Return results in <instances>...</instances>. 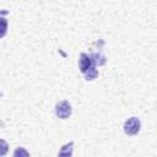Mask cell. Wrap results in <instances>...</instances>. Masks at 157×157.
I'll use <instances>...</instances> for the list:
<instances>
[{
	"mask_svg": "<svg viewBox=\"0 0 157 157\" xmlns=\"http://www.w3.org/2000/svg\"><path fill=\"white\" fill-rule=\"evenodd\" d=\"M13 157H29V153L23 147H17L13 152Z\"/></svg>",
	"mask_w": 157,
	"mask_h": 157,
	"instance_id": "ba28073f",
	"label": "cell"
},
{
	"mask_svg": "<svg viewBox=\"0 0 157 157\" xmlns=\"http://www.w3.org/2000/svg\"><path fill=\"white\" fill-rule=\"evenodd\" d=\"M71 112H72V108L67 101H60L55 105V114L60 119H67L71 115Z\"/></svg>",
	"mask_w": 157,
	"mask_h": 157,
	"instance_id": "7a4b0ae2",
	"label": "cell"
},
{
	"mask_svg": "<svg viewBox=\"0 0 157 157\" xmlns=\"http://www.w3.org/2000/svg\"><path fill=\"white\" fill-rule=\"evenodd\" d=\"M90 59H91V61H92V64H93L94 66H96V65L101 66V65H104V64H105V56L102 55V54L93 53V54H91Z\"/></svg>",
	"mask_w": 157,
	"mask_h": 157,
	"instance_id": "5b68a950",
	"label": "cell"
},
{
	"mask_svg": "<svg viewBox=\"0 0 157 157\" xmlns=\"http://www.w3.org/2000/svg\"><path fill=\"white\" fill-rule=\"evenodd\" d=\"M78 66H80V71L82 72V74H85L91 66H93V64H92V61H91V59H90V56L86 54V53H81V55H80V63H78Z\"/></svg>",
	"mask_w": 157,
	"mask_h": 157,
	"instance_id": "3957f363",
	"label": "cell"
},
{
	"mask_svg": "<svg viewBox=\"0 0 157 157\" xmlns=\"http://www.w3.org/2000/svg\"><path fill=\"white\" fill-rule=\"evenodd\" d=\"M72 151H74V142L70 141V142L65 144L60 148V151L58 153V157H71L72 156Z\"/></svg>",
	"mask_w": 157,
	"mask_h": 157,
	"instance_id": "277c9868",
	"label": "cell"
},
{
	"mask_svg": "<svg viewBox=\"0 0 157 157\" xmlns=\"http://www.w3.org/2000/svg\"><path fill=\"white\" fill-rule=\"evenodd\" d=\"M7 32V20L5 17H0V38H2Z\"/></svg>",
	"mask_w": 157,
	"mask_h": 157,
	"instance_id": "52a82bcc",
	"label": "cell"
},
{
	"mask_svg": "<svg viewBox=\"0 0 157 157\" xmlns=\"http://www.w3.org/2000/svg\"><path fill=\"white\" fill-rule=\"evenodd\" d=\"M140 128L141 123L140 119L136 117H131L124 123V132L128 135H136L140 131Z\"/></svg>",
	"mask_w": 157,
	"mask_h": 157,
	"instance_id": "6da1fadb",
	"label": "cell"
},
{
	"mask_svg": "<svg viewBox=\"0 0 157 157\" xmlns=\"http://www.w3.org/2000/svg\"><path fill=\"white\" fill-rule=\"evenodd\" d=\"M97 76H98V71H97V69H96L94 65L91 66V67L85 72V77H86V80H90V81L94 80Z\"/></svg>",
	"mask_w": 157,
	"mask_h": 157,
	"instance_id": "8992f818",
	"label": "cell"
},
{
	"mask_svg": "<svg viewBox=\"0 0 157 157\" xmlns=\"http://www.w3.org/2000/svg\"><path fill=\"white\" fill-rule=\"evenodd\" d=\"M9 151V145L5 140L0 139V156H5Z\"/></svg>",
	"mask_w": 157,
	"mask_h": 157,
	"instance_id": "9c48e42d",
	"label": "cell"
}]
</instances>
